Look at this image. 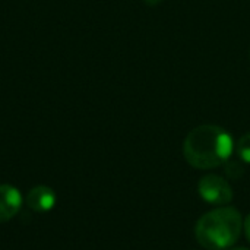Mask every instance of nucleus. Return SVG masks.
<instances>
[{"label": "nucleus", "instance_id": "f257e3e1", "mask_svg": "<svg viewBox=\"0 0 250 250\" xmlns=\"http://www.w3.org/2000/svg\"><path fill=\"white\" fill-rule=\"evenodd\" d=\"M234 149L231 135L220 126L202 125L195 127L185 139L186 161L199 170H211L226 164Z\"/></svg>", "mask_w": 250, "mask_h": 250}, {"label": "nucleus", "instance_id": "f03ea898", "mask_svg": "<svg viewBox=\"0 0 250 250\" xmlns=\"http://www.w3.org/2000/svg\"><path fill=\"white\" fill-rule=\"evenodd\" d=\"M242 229L243 220L240 212L231 207H220L199 218L195 236L204 249L226 250L236 245Z\"/></svg>", "mask_w": 250, "mask_h": 250}, {"label": "nucleus", "instance_id": "7ed1b4c3", "mask_svg": "<svg viewBox=\"0 0 250 250\" xmlns=\"http://www.w3.org/2000/svg\"><path fill=\"white\" fill-rule=\"evenodd\" d=\"M199 196L209 205L224 207L233 201V189L230 183L217 174H207L198 185Z\"/></svg>", "mask_w": 250, "mask_h": 250}, {"label": "nucleus", "instance_id": "20e7f679", "mask_svg": "<svg viewBox=\"0 0 250 250\" xmlns=\"http://www.w3.org/2000/svg\"><path fill=\"white\" fill-rule=\"evenodd\" d=\"M22 198L16 188L0 185V223L12 220L21 209Z\"/></svg>", "mask_w": 250, "mask_h": 250}, {"label": "nucleus", "instance_id": "39448f33", "mask_svg": "<svg viewBox=\"0 0 250 250\" xmlns=\"http://www.w3.org/2000/svg\"><path fill=\"white\" fill-rule=\"evenodd\" d=\"M26 204L31 209L37 212H47L53 209L56 204V193L47 186H37L29 190L26 196Z\"/></svg>", "mask_w": 250, "mask_h": 250}, {"label": "nucleus", "instance_id": "423d86ee", "mask_svg": "<svg viewBox=\"0 0 250 250\" xmlns=\"http://www.w3.org/2000/svg\"><path fill=\"white\" fill-rule=\"evenodd\" d=\"M237 154L242 161L250 164V133L243 135L237 142Z\"/></svg>", "mask_w": 250, "mask_h": 250}, {"label": "nucleus", "instance_id": "0eeeda50", "mask_svg": "<svg viewBox=\"0 0 250 250\" xmlns=\"http://www.w3.org/2000/svg\"><path fill=\"white\" fill-rule=\"evenodd\" d=\"M226 173L231 177V179H237V177H242L243 174V167L239 164V163H234V161H227L226 163Z\"/></svg>", "mask_w": 250, "mask_h": 250}, {"label": "nucleus", "instance_id": "6e6552de", "mask_svg": "<svg viewBox=\"0 0 250 250\" xmlns=\"http://www.w3.org/2000/svg\"><path fill=\"white\" fill-rule=\"evenodd\" d=\"M243 227H245V233H246V237L250 242V214L246 217L245 223H243Z\"/></svg>", "mask_w": 250, "mask_h": 250}, {"label": "nucleus", "instance_id": "1a4fd4ad", "mask_svg": "<svg viewBox=\"0 0 250 250\" xmlns=\"http://www.w3.org/2000/svg\"><path fill=\"white\" fill-rule=\"evenodd\" d=\"M148 6H157V4H160L161 3V0H144Z\"/></svg>", "mask_w": 250, "mask_h": 250}, {"label": "nucleus", "instance_id": "9d476101", "mask_svg": "<svg viewBox=\"0 0 250 250\" xmlns=\"http://www.w3.org/2000/svg\"><path fill=\"white\" fill-rule=\"evenodd\" d=\"M229 250H250L248 248H234V249H229Z\"/></svg>", "mask_w": 250, "mask_h": 250}]
</instances>
